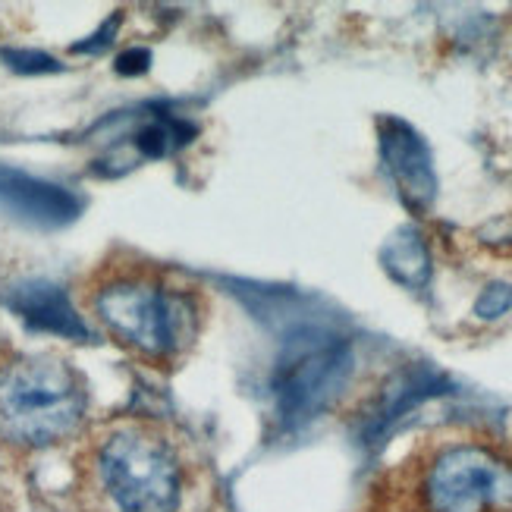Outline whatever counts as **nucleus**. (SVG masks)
Segmentation results:
<instances>
[{"mask_svg":"<svg viewBox=\"0 0 512 512\" xmlns=\"http://www.w3.org/2000/svg\"><path fill=\"white\" fill-rule=\"evenodd\" d=\"M0 211L35 227H63L79 217L82 202L57 183L38 180V176L13 167H0Z\"/></svg>","mask_w":512,"mask_h":512,"instance_id":"7","label":"nucleus"},{"mask_svg":"<svg viewBox=\"0 0 512 512\" xmlns=\"http://www.w3.org/2000/svg\"><path fill=\"white\" fill-rule=\"evenodd\" d=\"M381 261L387 267V274L409 289H425L431 280V255L425 239L415 230H399L396 236H390V242L381 252Z\"/></svg>","mask_w":512,"mask_h":512,"instance_id":"9","label":"nucleus"},{"mask_svg":"<svg viewBox=\"0 0 512 512\" xmlns=\"http://www.w3.org/2000/svg\"><path fill=\"white\" fill-rule=\"evenodd\" d=\"M509 305H512V286H506V283H491V286H487L484 293L478 296V302H475V315H481V318H487V321H494V318L506 315Z\"/></svg>","mask_w":512,"mask_h":512,"instance_id":"10","label":"nucleus"},{"mask_svg":"<svg viewBox=\"0 0 512 512\" xmlns=\"http://www.w3.org/2000/svg\"><path fill=\"white\" fill-rule=\"evenodd\" d=\"M10 311L26 321L32 330L41 333H54V337L63 340H85L88 327L82 321V315H76V308L66 299V293L54 283H22L7 296Z\"/></svg>","mask_w":512,"mask_h":512,"instance_id":"8","label":"nucleus"},{"mask_svg":"<svg viewBox=\"0 0 512 512\" xmlns=\"http://www.w3.org/2000/svg\"><path fill=\"white\" fill-rule=\"evenodd\" d=\"M349 374V349L343 343L315 346L296 355L293 365L283 368L280 399L289 415H308L321 409L337 393Z\"/></svg>","mask_w":512,"mask_h":512,"instance_id":"6","label":"nucleus"},{"mask_svg":"<svg viewBox=\"0 0 512 512\" xmlns=\"http://www.w3.org/2000/svg\"><path fill=\"white\" fill-rule=\"evenodd\" d=\"M198 487L186 437L148 415H123L85 437L76 491L85 512H189Z\"/></svg>","mask_w":512,"mask_h":512,"instance_id":"2","label":"nucleus"},{"mask_svg":"<svg viewBox=\"0 0 512 512\" xmlns=\"http://www.w3.org/2000/svg\"><path fill=\"white\" fill-rule=\"evenodd\" d=\"M88 308L110 340L154 371L192 359L208 327L205 286L145 258H114L88 283Z\"/></svg>","mask_w":512,"mask_h":512,"instance_id":"1","label":"nucleus"},{"mask_svg":"<svg viewBox=\"0 0 512 512\" xmlns=\"http://www.w3.org/2000/svg\"><path fill=\"white\" fill-rule=\"evenodd\" d=\"M409 487L415 512H512V459L487 440H440Z\"/></svg>","mask_w":512,"mask_h":512,"instance_id":"4","label":"nucleus"},{"mask_svg":"<svg viewBox=\"0 0 512 512\" xmlns=\"http://www.w3.org/2000/svg\"><path fill=\"white\" fill-rule=\"evenodd\" d=\"M88 415V381L60 355H0V447L44 453L73 440Z\"/></svg>","mask_w":512,"mask_h":512,"instance_id":"3","label":"nucleus"},{"mask_svg":"<svg viewBox=\"0 0 512 512\" xmlns=\"http://www.w3.org/2000/svg\"><path fill=\"white\" fill-rule=\"evenodd\" d=\"M4 60L13 66L16 73H54L60 70V63L41 51H7Z\"/></svg>","mask_w":512,"mask_h":512,"instance_id":"11","label":"nucleus"},{"mask_svg":"<svg viewBox=\"0 0 512 512\" xmlns=\"http://www.w3.org/2000/svg\"><path fill=\"white\" fill-rule=\"evenodd\" d=\"M381 158L390 180L403 198V205L415 214L428 211L437 195V173L431 161L428 142L418 132L396 117L381 120Z\"/></svg>","mask_w":512,"mask_h":512,"instance_id":"5","label":"nucleus"}]
</instances>
